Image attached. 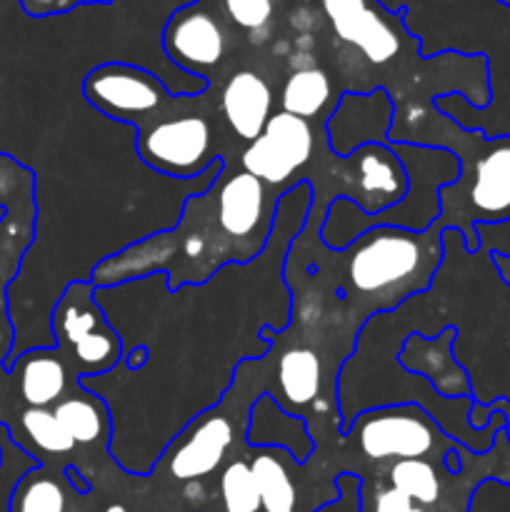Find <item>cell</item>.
<instances>
[{
	"label": "cell",
	"instance_id": "1",
	"mask_svg": "<svg viewBox=\"0 0 510 512\" xmlns=\"http://www.w3.org/2000/svg\"><path fill=\"white\" fill-rule=\"evenodd\" d=\"M425 115L435 135L425 145L450 150L460 163L458 180L440 188L438 223L458 230L465 250L475 255L480 250L475 225L510 223V135L488 138L483 130L460 128L440 110Z\"/></svg>",
	"mask_w": 510,
	"mask_h": 512
},
{
	"label": "cell",
	"instance_id": "2",
	"mask_svg": "<svg viewBox=\"0 0 510 512\" xmlns=\"http://www.w3.org/2000/svg\"><path fill=\"white\" fill-rule=\"evenodd\" d=\"M443 230L438 220L423 233L388 225L365 230L350 243V285L360 295H378L413 278L430 283L443 260Z\"/></svg>",
	"mask_w": 510,
	"mask_h": 512
},
{
	"label": "cell",
	"instance_id": "3",
	"mask_svg": "<svg viewBox=\"0 0 510 512\" xmlns=\"http://www.w3.org/2000/svg\"><path fill=\"white\" fill-rule=\"evenodd\" d=\"M50 325L55 348L63 353L78 380L105 375L123 363V338L105 318L90 280H78L63 290Z\"/></svg>",
	"mask_w": 510,
	"mask_h": 512
},
{
	"label": "cell",
	"instance_id": "4",
	"mask_svg": "<svg viewBox=\"0 0 510 512\" xmlns=\"http://www.w3.org/2000/svg\"><path fill=\"white\" fill-rule=\"evenodd\" d=\"M343 438L368 460H430L443 463L455 445L428 410L413 403L383 405L355 415Z\"/></svg>",
	"mask_w": 510,
	"mask_h": 512
},
{
	"label": "cell",
	"instance_id": "5",
	"mask_svg": "<svg viewBox=\"0 0 510 512\" xmlns=\"http://www.w3.org/2000/svg\"><path fill=\"white\" fill-rule=\"evenodd\" d=\"M35 180L28 168L0 153V365H8L13 353V325L5 305V288L15 278L23 253L35 235Z\"/></svg>",
	"mask_w": 510,
	"mask_h": 512
},
{
	"label": "cell",
	"instance_id": "6",
	"mask_svg": "<svg viewBox=\"0 0 510 512\" xmlns=\"http://www.w3.org/2000/svg\"><path fill=\"white\" fill-rule=\"evenodd\" d=\"M83 95L95 110L120 123H140L175 103L173 90L165 88L158 75L120 60L90 70L83 80Z\"/></svg>",
	"mask_w": 510,
	"mask_h": 512
},
{
	"label": "cell",
	"instance_id": "7",
	"mask_svg": "<svg viewBox=\"0 0 510 512\" xmlns=\"http://www.w3.org/2000/svg\"><path fill=\"white\" fill-rule=\"evenodd\" d=\"M135 148L140 160L155 173L180 180L200 178L218 160L213 150V128L200 115H180L140 128Z\"/></svg>",
	"mask_w": 510,
	"mask_h": 512
},
{
	"label": "cell",
	"instance_id": "8",
	"mask_svg": "<svg viewBox=\"0 0 510 512\" xmlns=\"http://www.w3.org/2000/svg\"><path fill=\"white\" fill-rule=\"evenodd\" d=\"M313 150L315 133L310 120L280 110L268 120L263 133L245 145L240 165L260 183L275 188L293 180L310 163Z\"/></svg>",
	"mask_w": 510,
	"mask_h": 512
},
{
	"label": "cell",
	"instance_id": "9",
	"mask_svg": "<svg viewBox=\"0 0 510 512\" xmlns=\"http://www.w3.org/2000/svg\"><path fill=\"white\" fill-rule=\"evenodd\" d=\"M335 35L355 45L373 65H385L403 45V15L388 13L380 0H320Z\"/></svg>",
	"mask_w": 510,
	"mask_h": 512
},
{
	"label": "cell",
	"instance_id": "10",
	"mask_svg": "<svg viewBox=\"0 0 510 512\" xmlns=\"http://www.w3.org/2000/svg\"><path fill=\"white\" fill-rule=\"evenodd\" d=\"M163 50L180 70L193 78H205L225 58V30L203 3H188L165 23Z\"/></svg>",
	"mask_w": 510,
	"mask_h": 512
},
{
	"label": "cell",
	"instance_id": "11",
	"mask_svg": "<svg viewBox=\"0 0 510 512\" xmlns=\"http://www.w3.org/2000/svg\"><path fill=\"white\" fill-rule=\"evenodd\" d=\"M340 160L353 178L348 183V200L365 215L393 208L408 193V175L390 145L368 143Z\"/></svg>",
	"mask_w": 510,
	"mask_h": 512
},
{
	"label": "cell",
	"instance_id": "12",
	"mask_svg": "<svg viewBox=\"0 0 510 512\" xmlns=\"http://www.w3.org/2000/svg\"><path fill=\"white\" fill-rule=\"evenodd\" d=\"M235 440V425L228 415L208 410L195 418L165 450L168 473L180 483H195L215 473Z\"/></svg>",
	"mask_w": 510,
	"mask_h": 512
},
{
	"label": "cell",
	"instance_id": "13",
	"mask_svg": "<svg viewBox=\"0 0 510 512\" xmlns=\"http://www.w3.org/2000/svg\"><path fill=\"white\" fill-rule=\"evenodd\" d=\"M458 330L445 328L435 338L410 333L398 353V363L405 373L423 378L443 398H470L473 380L465 365L455 358Z\"/></svg>",
	"mask_w": 510,
	"mask_h": 512
},
{
	"label": "cell",
	"instance_id": "14",
	"mask_svg": "<svg viewBox=\"0 0 510 512\" xmlns=\"http://www.w3.org/2000/svg\"><path fill=\"white\" fill-rule=\"evenodd\" d=\"M215 193V215L218 225L228 238L238 243H250L258 238L263 245L270 238V210H268V190L265 183L253 178L250 173H235L228 180L210 185Z\"/></svg>",
	"mask_w": 510,
	"mask_h": 512
},
{
	"label": "cell",
	"instance_id": "15",
	"mask_svg": "<svg viewBox=\"0 0 510 512\" xmlns=\"http://www.w3.org/2000/svg\"><path fill=\"white\" fill-rule=\"evenodd\" d=\"M245 443L253 448H278L298 465L308 463L315 453V438L303 415L288 413L275 395H260L248 410Z\"/></svg>",
	"mask_w": 510,
	"mask_h": 512
},
{
	"label": "cell",
	"instance_id": "16",
	"mask_svg": "<svg viewBox=\"0 0 510 512\" xmlns=\"http://www.w3.org/2000/svg\"><path fill=\"white\" fill-rule=\"evenodd\" d=\"M350 108L355 110L358 120L345 118L335 113L328 118V143L338 153V158H348L358 148L368 143H390V128H393V98L383 88L373 93H345Z\"/></svg>",
	"mask_w": 510,
	"mask_h": 512
},
{
	"label": "cell",
	"instance_id": "17",
	"mask_svg": "<svg viewBox=\"0 0 510 512\" xmlns=\"http://www.w3.org/2000/svg\"><path fill=\"white\" fill-rule=\"evenodd\" d=\"M73 378V370L58 348L28 350L13 358L8 368V388L15 390L25 408H53L68 395Z\"/></svg>",
	"mask_w": 510,
	"mask_h": 512
},
{
	"label": "cell",
	"instance_id": "18",
	"mask_svg": "<svg viewBox=\"0 0 510 512\" xmlns=\"http://www.w3.org/2000/svg\"><path fill=\"white\" fill-rule=\"evenodd\" d=\"M220 110L230 130L245 143H253L273 118V90L255 70H238L225 83Z\"/></svg>",
	"mask_w": 510,
	"mask_h": 512
},
{
	"label": "cell",
	"instance_id": "19",
	"mask_svg": "<svg viewBox=\"0 0 510 512\" xmlns=\"http://www.w3.org/2000/svg\"><path fill=\"white\" fill-rule=\"evenodd\" d=\"M83 495L68 483L65 468L35 463L15 483L8 512H80Z\"/></svg>",
	"mask_w": 510,
	"mask_h": 512
},
{
	"label": "cell",
	"instance_id": "20",
	"mask_svg": "<svg viewBox=\"0 0 510 512\" xmlns=\"http://www.w3.org/2000/svg\"><path fill=\"white\" fill-rule=\"evenodd\" d=\"M3 425L8 428V438L40 463L48 458H70L78 450L68 430L55 418L53 408H20Z\"/></svg>",
	"mask_w": 510,
	"mask_h": 512
},
{
	"label": "cell",
	"instance_id": "21",
	"mask_svg": "<svg viewBox=\"0 0 510 512\" xmlns=\"http://www.w3.org/2000/svg\"><path fill=\"white\" fill-rule=\"evenodd\" d=\"M55 418L60 420L75 445H98L110 438V410L100 395L85 390L83 385L65 395L60 403L53 405Z\"/></svg>",
	"mask_w": 510,
	"mask_h": 512
},
{
	"label": "cell",
	"instance_id": "22",
	"mask_svg": "<svg viewBox=\"0 0 510 512\" xmlns=\"http://www.w3.org/2000/svg\"><path fill=\"white\" fill-rule=\"evenodd\" d=\"M278 388L280 405L288 413L305 408L313 400H318L320 385H323V365H320L318 353L310 348H288L278 360Z\"/></svg>",
	"mask_w": 510,
	"mask_h": 512
},
{
	"label": "cell",
	"instance_id": "23",
	"mask_svg": "<svg viewBox=\"0 0 510 512\" xmlns=\"http://www.w3.org/2000/svg\"><path fill=\"white\" fill-rule=\"evenodd\" d=\"M285 455L288 453L278 448H258L255 458L250 460L263 512H295L298 505L295 483L283 460Z\"/></svg>",
	"mask_w": 510,
	"mask_h": 512
},
{
	"label": "cell",
	"instance_id": "24",
	"mask_svg": "<svg viewBox=\"0 0 510 512\" xmlns=\"http://www.w3.org/2000/svg\"><path fill=\"white\" fill-rule=\"evenodd\" d=\"M330 98H333V83H330L328 73L313 65V68L293 70L288 75L283 93H280V108L295 118L313 120L315 115L323 113Z\"/></svg>",
	"mask_w": 510,
	"mask_h": 512
},
{
	"label": "cell",
	"instance_id": "25",
	"mask_svg": "<svg viewBox=\"0 0 510 512\" xmlns=\"http://www.w3.org/2000/svg\"><path fill=\"white\" fill-rule=\"evenodd\" d=\"M445 465H435L433 460H398L390 465V488L408 495L420 508H433L443 498V478H448Z\"/></svg>",
	"mask_w": 510,
	"mask_h": 512
},
{
	"label": "cell",
	"instance_id": "26",
	"mask_svg": "<svg viewBox=\"0 0 510 512\" xmlns=\"http://www.w3.org/2000/svg\"><path fill=\"white\" fill-rule=\"evenodd\" d=\"M218 493L225 512H260L258 485L250 470V460H245L243 455L225 465L220 473Z\"/></svg>",
	"mask_w": 510,
	"mask_h": 512
},
{
	"label": "cell",
	"instance_id": "27",
	"mask_svg": "<svg viewBox=\"0 0 510 512\" xmlns=\"http://www.w3.org/2000/svg\"><path fill=\"white\" fill-rule=\"evenodd\" d=\"M225 13L238 28L263 30L273 18V0H223Z\"/></svg>",
	"mask_w": 510,
	"mask_h": 512
},
{
	"label": "cell",
	"instance_id": "28",
	"mask_svg": "<svg viewBox=\"0 0 510 512\" xmlns=\"http://www.w3.org/2000/svg\"><path fill=\"white\" fill-rule=\"evenodd\" d=\"M335 490H338L335 500H330L315 512H363V495H360L363 483H360L358 475L340 473L335 480Z\"/></svg>",
	"mask_w": 510,
	"mask_h": 512
},
{
	"label": "cell",
	"instance_id": "29",
	"mask_svg": "<svg viewBox=\"0 0 510 512\" xmlns=\"http://www.w3.org/2000/svg\"><path fill=\"white\" fill-rule=\"evenodd\" d=\"M413 510H415V503L408 498V495H403L395 488H383L378 490V495L373 498L370 510H363V512H413Z\"/></svg>",
	"mask_w": 510,
	"mask_h": 512
},
{
	"label": "cell",
	"instance_id": "30",
	"mask_svg": "<svg viewBox=\"0 0 510 512\" xmlns=\"http://www.w3.org/2000/svg\"><path fill=\"white\" fill-rule=\"evenodd\" d=\"M145 363H148V348H145V345H138L133 353L123 355V365L130 370H140Z\"/></svg>",
	"mask_w": 510,
	"mask_h": 512
},
{
	"label": "cell",
	"instance_id": "31",
	"mask_svg": "<svg viewBox=\"0 0 510 512\" xmlns=\"http://www.w3.org/2000/svg\"><path fill=\"white\" fill-rule=\"evenodd\" d=\"M493 265H495V270H498L500 280H503L505 285H510V255L493 253Z\"/></svg>",
	"mask_w": 510,
	"mask_h": 512
},
{
	"label": "cell",
	"instance_id": "32",
	"mask_svg": "<svg viewBox=\"0 0 510 512\" xmlns=\"http://www.w3.org/2000/svg\"><path fill=\"white\" fill-rule=\"evenodd\" d=\"M5 390H8V370L0 365V405H3L5 400Z\"/></svg>",
	"mask_w": 510,
	"mask_h": 512
},
{
	"label": "cell",
	"instance_id": "33",
	"mask_svg": "<svg viewBox=\"0 0 510 512\" xmlns=\"http://www.w3.org/2000/svg\"><path fill=\"white\" fill-rule=\"evenodd\" d=\"M103 512H133L128 508V505H123V503H113V505H108V508H105Z\"/></svg>",
	"mask_w": 510,
	"mask_h": 512
},
{
	"label": "cell",
	"instance_id": "34",
	"mask_svg": "<svg viewBox=\"0 0 510 512\" xmlns=\"http://www.w3.org/2000/svg\"><path fill=\"white\" fill-rule=\"evenodd\" d=\"M85 3H98V5H108L110 0H80V5H85Z\"/></svg>",
	"mask_w": 510,
	"mask_h": 512
},
{
	"label": "cell",
	"instance_id": "35",
	"mask_svg": "<svg viewBox=\"0 0 510 512\" xmlns=\"http://www.w3.org/2000/svg\"><path fill=\"white\" fill-rule=\"evenodd\" d=\"M500 5H505V8H510V0H498Z\"/></svg>",
	"mask_w": 510,
	"mask_h": 512
},
{
	"label": "cell",
	"instance_id": "36",
	"mask_svg": "<svg viewBox=\"0 0 510 512\" xmlns=\"http://www.w3.org/2000/svg\"><path fill=\"white\" fill-rule=\"evenodd\" d=\"M0 465H3V443H0Z\"/></svg>",
	"mask_w": 510,
	"mask_h": 512
},
{
	"label": "cell",
	"instance_id": "37",
	"mask_svg": "<svg viewBox=\"0 0 510 512\" xmlns=\"http://www.w3.org/2000/svg\"><path fill=\"white\" fill-rule=\"evenodd\" d=\"M413 512H428L425 508H420V505H415V510Z\"/></svg>",
	"mask_w": 510,
	"mask_h": 512
},
{
	"label": "cell",
	"instance_id": "38",
	"mask_svg": "<svg viewBox=\"0 0 510 512\" xmlns=\"http://www.w3.org/2000/svg\"><path fill=\"white\" fill-rule=\"evenodd\" d=\"M460 512H468V510H460Z\"/></svg>",
	"mask_w": 510,
	"mask_h": 512
}]
</instances>
